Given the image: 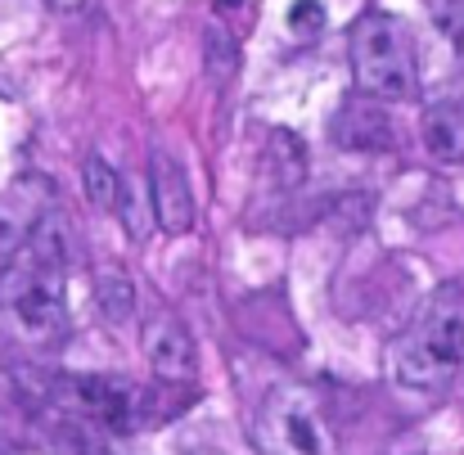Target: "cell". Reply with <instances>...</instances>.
I'll use <instances>...</instances> for the list:
<instances>
[{"label": "cell", "instance_id": "obj_1", "mask_svg": "<svg viewBox=\"0 0 464 455\" xmlns=\"http://www.w3.org/2000/svg\"><path fill=\"white\" fill-rule=\"evenodd\" d=\"M388 370L406 392H442L464 370V289L442 285L415 311L411 329L392 343Z\"/></svg>", "mask_w": 464, "mask_h": 455}, {"label": "cell", "instance_id": "obj_2", "mask_svg": "<svg viewBox=\"0 0 464 455\" xmlns=\"http://www.w3.org/2000/svg\"><path fill=\"white\" fill-rule=\"evenodd\" d=\"M0 329L27 347H59L68 338L63 271L18 257L0 271Z\"/></svg>", "mask_w": 464, "mask_h": 455}, {"label": "cell", "instance_id": "obj_3", "mask_svg": "<svg viewBox=\"0 0 464 455\" xmlns=\"http://www.w3.org/2000/svg\"><path fill=\"white\" fill-rule=\"evenodd\" d=\"M347 54H352V77L370 100H411L420 91L415 45L401 18L383 9H365L352 23Z\"/></svg>", "mask_w": 464, "mask_h": 455}, {"label": "cell", "instance_id": "obj_4", "mask_svg": "<svg viewBox=\"0 0 464 455\" xmlns=\"http://www.w3.org/2000/svg\"><path fill=\"white\" fill-rule=\"evenodd\" d=\"M262 455H334L329 429L303 388H276L257 411Z\"/></svg>", "mask_w": 464, "mask_h": 455}, {"label": "cell", "instance_id": "obj_5", "mask_svg": "<svg viewBox=\"0 0 464 455\" xmlns=\"http://www.w3.org/2000/svg\"><path fill=\"white\" fill-rule=\"evenodd\" d=\"M68 397L82 415H91L104 433H118V438L145 429V420H150L145 388H136L127 379H113V374H82V379L68 383Z\"/></svg>", "mask_w": 464, "mask_h": 455}, {"label": "cell", "instance_id": "obj_6", "mask_svg": "<svg viewBox=\"0 0 464 455\" xmlns=\"http://www.w3.org/2000/svg\"><path fill=\"white\" fill-rule=\"evenodd\" d=\"M150 189H154L158 226L167 235H185L194 226V189H189V171L176 153L158 150L150 158Z\"/></svg>", "mask_w": 464, "mask_h": 455}, {"label": "cell", "instance_id": "obj_7", "mask_svg": "<svg viewBox=\"0 0 464 455\" xmlns=\"http://www.w3.org/2000/svg\"><path fill=\"white\" fill-rule=\"evenodd\" d=\"M145 356H150L158 379H194V370H198L194 334L176 315H154L150 320V329H145Z\"/></svg>", "mask_w": 464, "mask_h": 455}, {"label": "cell", "instance_id": "obj_8", "mask_svg": "<svg viewBox=\"0 0 464 455\" xmlns=\"http://www.w3.org/2000/svg\"><path fill=\"white\" fill-rule=\"evenodd\" d=\"M334 140L352 153H370V150H388L392 145V127H388V113L374 109V104H361V100H347L334 118Z\"/></svg>", "mask_w": 464, "mask_h": 455}, {"label": "cell", "instance_id": "obj_9", "mask_svg": "<svg viewBox=\"0 0 464 455\" xmlns=\"http://www.w3.org/2000/svg\"><path fill=\"white\" fill-rule=\"evenodd\" d=\"M424 150L433 153L438 162L464 167V100H438L424 109Z\"/></svg>", "mask_w": 464, "mask_h": 455}, {"label": "cell", "instance_id": "obj_10", "mask_svg": "<svg viewBox=\"0 0 464 455\" xmlns=\"http://www.w3.org/2000/svg\"><path fill=\"white\" fill-rule=\"evenodd\" d=\"M262 171H266V180H271L280 194H285V189H298V185L307 180V145H303L294 131H271Z\"/></svg>", "mask_w": 464, "mask_h": 455}, {"label": "cell", "instance_id": "obj_11", "mask_svg": "<svg viewBox=\"0 0 464 455\" xmlns=\"http://www.w3.org/2000/svg\"><path fill=\"white\" fill-rule=\"evenodd\" d=\"M82 176H86V198L100 208V212H127V203H131V185L122 180V171L109 162V158H100V153H91L86 158V167H82Z\"/></svg>", "mask_w": 464, "mask_h": 455}, {"label": "cell", "instance_id": "obj_12", "mask_svg": "<svg viewBox=\"0 0 464 455\" xmlns=\"http://www.w3.org/2000/svg\"><path fill=\"white\" fill-rule=\"evenodd\" d=\"M95 306L109 324H127L136 315V289L122 271H100L95 276Z\"/></svg>", "mask_w": 464, "mask_h": 455}, {"label": "cell", "instance_id": "obj_13", "mask_svg": "<svg viewBox=\"0 0 464 455\" xmlns=\"http://www.w3.org/2000/svg\"><path fill=\"white\" fill-rule=\"evenodd\" d=\"M203 54H208V77H217V82L235 77V68H239V50H235V36H230L226 27H208V36H203Z\"/></svg>", "mask_w": 464, "mask_h": 455}, {"label": "cell", "instance_id": "obj_14", "mask_svg": "<svg viewBox=\"0 0 464 455\" xmlns=\"http://www.w3.org/2000/svg\"><path fill=\"white\" fill-rule=\"evenodd\" d=\"M285 23H289V32L294 36H320L324 32V23H329V9L320 5V0H289V14H285Z\"/></svg>", "mask_w": 464, "mask_h": 455}, {"label": "cell", "instance_id": "obj_15", "mask_svg": "<svg viewBox=\"0 0 464 455\" xmlns=\"http://www.w3.org/2000/svg\"><path fill=\"white\" fill-rule=\"evenodd\" d=\"M451 45H456V54L464 59V14L460 18H451Z\"/></svg>", "mask_w": 464, "mask_h": 455}, {"label": "cell", "instance_id": "obj_16", "mask_svg": "<svg viewBox=\"0 0 464 455\" xmlns=\"http://www.w3.org/2000/svg\"><path fill=\"white\" fill-rule=\"evenodd\" d=\"M198 455H212V451H198Z\"/></svg>", "mask_w": 464, "mask_h": 455}]
</instances>
